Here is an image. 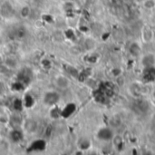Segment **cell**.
Returning a JSON list of instances; mask_svg holds the SVG:
<instances>
[{"mask_svg":"<svg viewBox=\"0 0 155 155\" xmlns=\"http://www.w3.org/2000/svg\"><path fill=\"white\" fill-rule=\"evenodd\" d=\"M56 84L58 85V87L60 88H66L69 85V81L66 77L64 76H58L56 78Z\"/></svg>","mask_w":155,"mask_h":155,"instance_id":"1","label":"cell"},{"mask_svg":"<svg viewBox=\"0 0 155 155\" xmlns=\"http://www.w3.org/2000/svg\"><path fill=\"white\" fill-rule=\"evenodd\" d=\"M45 103H47L49 104H53L58 101V95L55 93H48L45 95Z\"/></svg>","mask_w":155,"mask_h":155,"instance_id":"2","label":"cell"},{"mask_svg":"<svg viewBox=\"0 0 155 155\" xmlns=\"http://www.w3.org/2000/svg\"><path fill=\"white\" fill-rule=\"evenodd\" d=\"M98 136L102 140H109L113 137V133L108 129H103L99 132Z\"/></svg>","mask_w":155,"mask_h":155,"instance_id":"3","label":"cell"},{"mask_svg":"<svg viewBox=\"0 0 155 155\" xmlns=\"http://www.w3.org/2000/svg\"><path fill=\"white\" fill-rule=\"evenodd\" d=\"M142 62H143V64L144 66H152L153 64H154L155 63L154 56L153 54H147L143 58Z\"/></svg>","mask_w":155,"mask_h":155,"instance_id":"4","label":"cell"},{"mask_svg":"<svg viewBox=\"0 0 155 155\" xmlns=\"http://www.w3.org/2000/svg\"><path fill=\"white\" fill-rule=\"evenodd\" d=\"M130 51H131L132 54L134 55V56H139L140 54H141V48H140V46H139L136 43H134V44L131 45Z\"/></svg>","mask_w":155,"mask_h":155,"instance_id":"5","label":"cell"},{"mask_svg":"<svg viewBox=\"0 0 155 155\" xmlns=\"http://www.w3.org/2000/svg\"><path fill=\"white\" fill-rule=\"evenodd\" d=\"M143 5L147 9H153L155 7V0H144Z\"/></svg>","mask_w":155,"mask_h":155,"instance_id":"6","label":"cell"},{"mask_svg":"<svg viewBox=\"0 0 155 155\" xmlns=\"http://www.w3.org/2000/svg\"><path fill=\"white\" fill-rule=\"evenodd\" d=\"M20 15H21L23 17H27V16H29V15H30V8H29L28 6H24V7H22L21 10H20Z\"/></svg>","mask_w":155,"mask_h":155,"instance_id":"7","label":"cell"},{"mask_svg":"<svg viewBox=\"0 0 155 155\" xmlns=\"http://www.w3.org/2000/svg\"><path fill=\"white\" fill-rule=\"evenodd\" d=\"M131 91H132L133 94H134L135 96H139L141 94V89L138 85H135V84L133 85L131 87Z\"/></svg>","mask_w":155,"mask_h":155,"instance_id":"8","label":"cell"},{"mask_svg":"<svg viewBox=\"0 0 155 155\" xmlns=\"http://www.w3.org/2000/svg\"><path fill=\"white\" fill-rule=\"evenodd\" d=\"M152 35H153L152 31H151L149 28L145 29V31H144V33H143V38H144V40H145V41H149V40L152 38Z\"/></svg>","mask_w":155,"mask_h":155,"instance_id":"9","label":"cell"},{"mask_svg":"<svg viewBox=\"0 0 155 155\" xmlns=\"http://www.w3.org/2000/svg\"><path fill=\"white\" fill-rule=\"evenodd\" d=\"M85 45H86L87 48H92V47L94 46V42L93 40H91V39H88V40H86Z\"/></svg>","mask_w":155,"mask_h":155,"instance_id":"10","label":"cell"},{"mask_svg":"<svg viewBox=\"0 0 155 155\" xmlns=\"http://www.w3.org/2000/svg\"><path fill=\"white\" fill-rule=\"evenodd\" d=\"M114 145H119V144H121V143H122V139H121V137H120V136H115L114 139Z\"/></svg>","mask_w":155,"mask_h":155,"instance_id":"11","label":"cell"},{"mask_svg":"<svg viewBox=\"0 0 155 155\" xmlns=\"http://www.w3.org/2000/svg\"><path fill=\"white\" fill-rule=\"evenodd\" d=\"M154 121H155V116H154Z\"/></svg>","mask_w":155,"mask_h":155,"instance_id":"12","label":"cell"}]
</instances>
